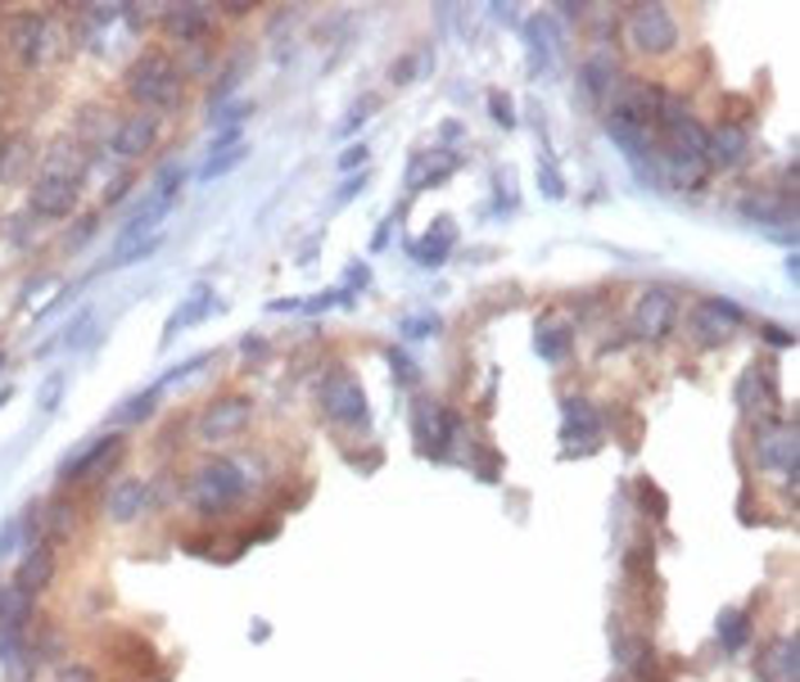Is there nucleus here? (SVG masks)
<instances>
[{"label":"nucleus","mask_w":800,"mask_h":682,"mask_svg":"<svg viewBox=\"0 0 800 682\" xmlns=\"http://www.w3.org/2000/svg\"><path fill=\"white\" fill-rule=\"evenodd\" d=\"M122 87L146 113H163L181 104V68L168 50H146L141 59H131Z\"/></svg>","instance_id":"f257e3e1"},{"label":"nucleus","mask_w":800,"mask_h":682,"mask_svg":"<svg viewBox=\"0 0 800 682\" xmlns=\"http://www.w3.org/2000/svg\"><path fill=\"white\" fill-rule=\"evenodd\" d=\"M244 493H249V474H244L231 457H213V461H204V465L194 470V480H190V502H194V511L204 515V520H213V515L231 511Z\"/></svg>","instance_id":"f03ea898"},{"label":"nucleus","mask_w":800,"mask_h":682,"mask_svg":"<svg viewBox=\"0 0 800 682\" xmlns=\"http://www.w3.org/2000/svg\"><path fill=\"white\" fill-rule=\"evenodd\" d=\"M321 407H326V417L336 421V425H349V430H367L371 425L367 393H362V384L349 371H330L321 380Z\"/></svg>","instance_id":"7ed1b4c3"},{"label":"nucleus","mask_w":800,"mask_h":682,"mask_svg":"<svg viewBox=\"0 0 800 682\" xmlns=\"http://www.w3.org/2000/svg\"><path fill=\"white\" fill-rule=\"evenodd\" d=\"M629 41L638 54H670L679 46V23L670 6H638L629 14Z\"/></svg>","instance_id":"20e7f679"},{"label":"nucleus","mask_w":800,"mask_h":682,"mask_svg":"<svg viewBox=\"0 0 800 682\" xmlns=\"http://www.w3.org/2000/svg\"><path fill=\"white\" fill-rule=\"evenodd\" d=\"M249 421H253V402L244 393H227L199 412V439H209V443L236 439L240 430H249Z\"/></svg>","instance_id":"39448f33"},{"label":"nucleus","mask_w":800,"mask_h":682,"mask_svg":"<svg viewBox=\"0 0 800 682\" xmlns=\"http://www.w3.org/2000/svg\"><path fill=\"white\" fill-rule=\"evenodd\" d=\"M674 321H679V294H674L670 285H651V290L638 294V303H633V330H638L642 339H664V334L674 330Z\"/></svg>","instance_id":"423d86ee"},{"label":"nucleus","mask_w":800,"mask_h":682,"mask_svg":"<svg viewBox=\"0 0 800 682\" xmlns=\"http://www.w3.org/2000/svg\"><path fill=\"white\" fill-rule=\"evenodd\" d=\"M159 136H163V122H159V113H127V118H118V127H113V154L118 159H146L154 146H159Z\"/></svg>","instance_id":"0eeeda50"},{"label":"nucleus","mask_w":800,"mask_h":682,"mask_svg":"<svg viewBox=\"0 0 800 682\" xmlns=\"http://www.w3.org/2000/svg\"><path fill=\"white\" fill-rule=\"evenodd\" d=\"M742 321H747V312L732 303V299H706V303L692 312V334H697V344L714 349V344H723V339L738 330Z\"/></svg>","instance_id":"6e6552de"},{"label":"nucleus","mask_w":800,"mask_h":682,"mask_svg":"<svg viewBox=\"0 0 800 682\" xmlns=\"http://www.w3.org/2000/svg\"><path fill=\"white\" fill-rule=\"evenodd\" d=\"M10 50H14V59L28 63V68L41 63L46 50H50V23H46V14H37V10L14 14V23H10Z\"/></svg>","instance_id":"1a4fd4ad"},{"label":"nucleus","mask_w":800,"mask_h":682,"mask_svg":"<svg viewBox=\"0 0 800 682\" xmlns=\"http://www.w3.org/2000/svg\"><path fill=\"white\" fill-rule=\"evenodd\" d=\"M122 457V439L118 434H109V439H96V443H87L73 461H63V470H59V480L63 484H82V480H91V474H100L104 465H113Z\"/></svg>","instance_id":"9d476101"},{"label":"nucleus","mask_w":800,"mask_h":682,"mask_svg":"<svg viewBox=\"0 0 800 682\" xmlns=\"http://www.w3.org/2000/svg\"><path fill=\"white\" fill-rule=\"evenodd\" d=\"M78 185L82 181H69V177H41L32 185V213L37 218H69L78 209Z\"/></svg>","instance_id":"9b49d317"},{"label":"nucleus","mask_w":800,"mask_h":682,"mask_svg":"<svg viewBox=\"0 0 800 682\" xmlns=\"http://www.w3.org/2000/svg\"><path fill=\"white\" fill-rule=\"evenodd\" d=\"M747 154H751V136H747L742 122H719V127L710 131L706 163H714V168H738Z\"/></svg>","instance_id":"f8f14e48"},{"label":"nucleus","mask_w":800,"mask_h":682,"mask_svg":"<svg viewBox=\"0 0 800 682\" xmlns=\"http://www.w3.org/2000/svg\"><path fill=\"white\" fill-rule=\"evenodd\" d=\"M146 507H150V484H146V480H118V484L104 493V515H109L113 524H137Z\"/></svg>","instance_id":"ddd939ff"},{"label":"nucleus","mask_w":800,"mask_h":682,"mask_svg":"<svg viewBox=\"0 0 800 682\" xmlns=\"http://www.w3.org/2000/svg\"><path fill=\"white\" fill-rule=\"evenodd\" d=\"M54 570H59V556H54L50 542H41V548H28V552H23V565H19V574H14V588L37 601V596L54 583Z\"/></svg>","instance_id":"4468645a"},{"label":"nucleus","mask_w":800,"mask_h":682,"mask_svg":"<svg viewBox=\"0 0 800 682\" xmlns=\"http://www.w3.org/2000/svg\"><path fill=\"white\" fill-rule=\"evenodd\" d=\"M796 660H800L796 633H791V638H773V642L760 651L756 673H760V682H796Z\"/></svg>","instance_id":"2eb2a0df"},{"label":"nucleus","mask_w":800,"mask_h":682,"mask_svg":"<svg viewBox=\"0 0 800 682\" xmlns=\"http://www.w3.org/2000/svg\"><path fill=\"white\" fill-rule=\"evenodd\" d=\"M163 28H168V37L194 46V41H204V32L213 28V6H168Z\"/></svg>","instance_id":"dca6fc26"},{"label":"nucleus","mask_w":800,"mask_h":682,"mask_svg":"<svg viewBox=\"0 0 800 682\" xmlns=\"http://www.w3.org/2000/svg\"><path fill=\"white\" fill-rule=\"evenodd\" d=\"M561 412H566V430H561L566 443L579 439V443H583L579 452H592L588 443L602 439V417H597V407H592L588 398H566V402H561Z\"/></svg>","instance_id":"f3484780"},{"label":"nucleus","mask_w":800,"mask_h":682,"mask_svg":"<svg viewBox=\"0 0 800 682\" xmlns=\"http://www.w3.org/2000/svg\"><path fill=\"white\" fill-rule=\"evenodd\" d=\"M756 452H760V465H769V470H796V421L791 425H782V430H760V443H756Z\"/></svg>","instance_id":"a211bd4d"},{"label":"nucleus","mask_w":800,"mask_h":682,"mask_svg":"<svg viewBox=\"0 0 800 682\" xmlns=\"http://www.w3.org/2000/svg\"><path fill=\"white\" fill-rule=\"evenodd\" d=\"M524 37H529V68H533V73H548V68H552V19L548 14L529 19Z\"/></svg>","instance_id":"6ab92c4d"},{"label":"nucleus","mask_w":800,"mask_h":682,"mask_svg":"<svg viewBox=\"0 0 800 682\" xmlns=\"http://www.w3.org/2000/svg\"><path fill=\"white\" fill-rule=\"evenodd\" d=\"M616 82H620L616 59H611L607 50H597V54L583 63V87H588V96H592V100H602L607 91H616Z\"/></svg>","instance_id":"aec40b11"},{"label":"nucleus","mask_w":800,"mask_h":682,"mask_svg":"<svg viewBox=\"0 0 800 682\" xmlns=\"http://www.w3.org/2000/svg\"><path fill=\"white\" fill-rule=\"evenodd\" d=\"M213 303H218V299H213V290H209V285H194V294L181 303V312L163 325V339H172L177 330H186V325H194V321H204V317L213 312Z\"/></svg>","instance_id":"412c9836"},{"label":"nucleus","mask_w":800,"mask_h":682,"mask_svg":"<svg viewBox=\"0 0 800 682\" xmlns=\"http://www.w3.org/2000/svg\"><path fill=\"white\" fill-rule=\"evenodd\" d=\"M452 168H457V159H452V154H417V159H412V172H408V190L439 185Z\"/></svg>","instance_id":"4be33fe9"},{"label":"nucleus","mask_w":800,"mask_h":682,"mask_svg":"<svg viewBox=\"0 0 800 682\" xmlns=\"http://www.w3.org/2000/svg\"><path fill=\"white\" fill-rule=\"evenodd\" d=\"M751 638V610H723L719 615V646L723 651H742Z\"/></svg>","instance_id":"5701e85b"},{"label":"nucleus","mask_w":800,"mask_h":682,"mask_svg":"<svg viewBox=\"0 0 800 682\" xmlns=\"http://www.w3.org/2000/svg\"><path fill=\"white\" fill-rule=\"evenodd\" d=\"M448 249H452V218H439V222H434V240L412 244V253H417L426 267H439V262L448 258Z\"/></svg>","instance_id":"b1692460"},{"label":"nucleus","mask_w":800,"mask_h":682,"mask_svg":"<svg viewBox=\"0 0 800 682\" xmlns=\"http://www.w3.org/2000/svg\"><path fill=\"white\" fill-rule=\"evenodd\" d=\"M244 159H249V146H244V141H240V146H227V150H213V154H209V163L199 168V177H204V181H218V177L236 172Z\"/></svg>","instance_id":"393cba45"},{"label":"nucleus","mask_w":800,"mask_h":682,"mask_svg":"<svg viewBox=\"0 0 800 682\" xmlns=\"http://www.w3.org/2000/svg\"><path fill=\"white\" fill-rule=\"evenodd\" d=\"M41 524H46V533H50V548L63 538V533H73L78 529V507L73 502H54L50 511L41 507Z\"/></svg>","instance_id":"a878e982"},{"label":"nucleus","mask_w":800,"mask_h":682,"mask_svg":"<svg viewBox=\"0 0 800 682\" xmlns=\"http://www.w3.org/2000/svg\"><path fill=\"white\" fill-rule=\"evenodd\" d=\"M154 402H159V384L154 389H146L141 398H127L118 412H113V425H137V421H146V417H154Z\"/></svg>","instance_id":"bb28decb"},{"label":"nucleus","mask_w":800,"mask_h":682,"mask_svg":"<svg viewBox=\"0 0 800 682\" xmlns=\"http://www.w3.org/2000/svg\"><path fill=\"white\" fill-rule=\"evenodd\" d=\"M533 349H539V358H548V362H561L566 349H570V330L557 325V321H548V325L539 330V339H533Z\"/></svg>","instance_id":"cd10ccee"},{"label":"nucleus","mask_w":800,"mask_h":682,"mask_svg":"<svg viewBox=\"0 0 800 682\" xmlns=\"http://www.w3.org/2000/svg\"><path fill=\"white\" fill-rule=\"evenodd\" d=\"M240 73H244L240 63H227V68H222V78L209 87V104H227V100L236 96V82H240Z\"/></svg>","instance_id":"c85d7f7f"},{"label":"nucleus","mask_w":800,"mask_h":682,"mask_svg":"<svg viewBox=\"0 0 800 682\" xmlns=\"http://www.w3.org/2000/svg\"><path fill=\"white\" fill-rule=\"evenodd\" d=\"M638 502H642V511H651V520H664V515H670V498H664L651 480L638 484Z\"/></svg>","instance_id":"c756f323"},{"label":"nucleus","mask_w":800,"mask_h":682,"mask_svg":"<svg viewBox=\"0 0 800 682\" xmlns=\"http://www.w3.org/2000/svg\"><path fill=\"white\" fill-rule=\"evenodd\" d=\"M54 682H100V673L87 664V660H63L54 669Z\"/></svg>","instance_id":"7c9ffc66"},{"label":"nucleus","mask_w":800,"mask_h":682,"mask_svg":"<svg viewBox=\"0 0 800 682\" xmlns=\"http://www.w3.org/2000/svg\"><path fill=\"white\" fill-rule=\"evenodd\" d=\"M389 367L398 371V384H417V362L403 349H389Z\"/></svg>","instance_id":"2f4dec72"},{"label":"nucleus","mask_w":800,"mask_h":682,"mask_svg":"<svg viewBox=\"0 0 800 682\" xmlns=\"http://www.w3.org/2000/svg\"><path fill=\"white\" fill-rule=\"evenodd\" d=\"M249 113H253V104H249V100H240V104H231V109H222V113H218L213 131H236V122H240V118H249Z\"/></svg>","instance_id":"473e14b6"},{"label":"nucleus","mask_w":800,"mask_h":682,"mask_svg":"<svg viewBox=\"0 0 800 682\" xmlns=\"http://www.w3.org/2000/svg\"><path fill=\"white\" fill-rule=\"evenodd\" d=\"M539 181H543V190H548V199H566V181L557 177V168L543 159V168H539Z\"/></svg>","instance_id":"72a5a7b5"},{"label":"nucleus","mask_w":800,"mask_h":682,"mask_svg":"<svg viewBox=\"0 0 800 682\" xmlns=\"http://www.w3.org/2000/svg\"><path fill=\"white\" fill-rule=\"evenodd\" d=\"M489 109H493L498 127H516V109H511V100H507V96H493V100H489Z\"/></svg>","instance_id":"f704fd0d"},{"label":"nucleus","mask_w":800,"mask_h":682,"mask_svg":"<svg viewBox=\"0 0 800 682\" xmlns=\"http://www.w3.org/2000/svg\"><path fill=\"white\" fill-rule=\"evenodd\" d=\"M14 542H19V520H6V529H0V561H10Z\"/></svg>","instance_id":"c9c22d12"},{"label":"nucleus","mask_w":800,"mask_h":682,"mask_svg":"<svg viewBox=\"0 0 800 682\" xmlns=\"http://www.w3.org/2000/svg\"><path fill=\"white\" fill-rule=\"evenodd\" d=\"M751 393H756V367L742 375V384H738V407L742 412H751Z\"/></svg>","instance_id":"e433bc0d"},{"label":"nucleus","mask_w":800,"mask_h":682,"mask_svg":"<svg viewBox=\"0 0 800 682\" xmlns=\"http://www.w3.org/2000/svg\"><path fill=\"white\" fill-rule=\"evenodd\" d=\"M764 339H769L773 349H791V344H796V334H791V330H778V325H764Z\"/></svg>","instance_id":"4c0bfd02"},{"label":"nucleus","mask_w":800,"mask_h":682,"mask_svg":"<svg viewBox=\"0 0 800 682\" xmlns=\"http://www.w3.org/2000/svg\"><path fill=\"white\" fill-rule=\"evenodd\" d=\"M96 227H100V218H82V222H78V231H73V240H69V244H73V249H78V244H87V240H91V235H96Z\"/></svg>","instance_id":"58836bf2"},{"label":"nucleus","mask_w":800,"mask_h":682,"mask_svg":"<svg viewBox=\"0 0 800 682\" xmlns=\"http://www.w3.org/2000/svg\"><path fill=\"white\" fill-rule=\"evenodd\" d=\"M434 330H439V317H417L403 325V334H434Z\"/></svg>","instance_id":"ea45409f"},{"label":"nucleus","mask_w":800,"mask_h":682,"mask_svg":"<svg viewBox=\"0 0 800 682\" xmlns=\"http://www.w3.org/2000/svg\"><path fill=\"white\" fill-rule=\"evenodd\" d=\"M59 389H63V375H54V380L46 384V393H41V407H46V412H54V402H59Z\"/></svg>","instance_id":"a19ab883"},{"label":"nucleus","mask_w":800,"mask_h":682,"mask_svg":"<svg viewBox=\"0 0 800 682\" xmlns=\"http://www.w3.org/2000/svg\"><path fill=\"white\" fill-rule=\"evenodd\" d=\"M367 281H371V271H367V262H353V271H349V285H358V290H362Z\"/></svg>","instance_id":"79ce46f5"},{"label":"nucleus","mask_w":800,"mask_h":682,"mask_svg":"<svg viewBox=\"0 0 800 682\" xmlns=\"http://www.w3.org/2000/svg\"><path fill=\"white\" fill-rule=\"evenodd\" d=\"M362 159H367V150H362V146H358V150H344V159H340V168H344V172H353V168H358Z\"/></svg>","instance_id":"37998d69"},{"label":"nucleus","mask_w":800,"mask_h":682,"mask_svg":"<svg viewBox=\"0 0 800 682\" xmlns=\"http://www.w3.org/2000/svg\"><path fill=\"white\" fill-rule=\"evenodd\" d=\"M122 190H127V177H118V181L109 185V194H104V203H118V199H122Z\"/></svg>","instance_id":"c03bdc74"},{"label":"nucleus","mask_w":800,"mask_h":682,"mask_svg":"<svg viewBox=\"0 0 800 682\" xmlns=\"http://www.w3.org/2000/svg\"><path fill=\"white\" fill-rule=\"evenodd\" d=\"M557 10H561L566 19H583V14H588V6H583V0H579V6H557Z\"/></svg>","instance_id":"a18cd8bd"},{"label":"nucleus","mask_w":800,"mask_h":682,"mask_svg":"<svg viewBox=\"0 0 800 682\" xmlns=\"http://www.w3.org/2000/svg\"><path fill=\"white\" fill-rule=\"evenodd\" d=\"M222 10H227L231 19H244V14H249V6H240V0H231V6H222Z\"/></svg>","instance_id":"49530a36"},{"label":"nucleus","mask_w":800,"mask_h":682,"mask_svg":"<svg viewBox=\"0 0 800 682\" xmlns=\"http://www.w3.org/2000/svg\"><path fill=\"white\" fill-rule=\"evenodd\" d=\"M0 362H6V358H0Z\"/></svg>","instance_id":"de8ad7c7"}]
</instances>
